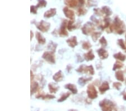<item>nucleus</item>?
<instances>
[{
    "instance_id": "nucleus-6",
    "label": "nucleus",
    "mask_w": 126,
    "mask_h": 111,
    "mask_svg": "<svg viewBox=\"0 0 126 111\" xmlns=\"http://www.w3.org/2000/svg\"><path fill=\"white\" fill-rule=\"evenodd\" d=\"M87 96L91 99L96 98L98 97V92L93 84H89L87 88Z\"/></svg>"
},
{
    "instance_id": "nucleus-14",
    "label": "nucleus",
    "mask_w": 126,
    "mask_h": 111,
    "mask_svg": "<svg viewBox=\"0 0 126 111\" xmlns=\"http://www.w3.org/2000/svg\"><path fill=\"white\" fill-rule=\"evenodd\" d=\"M56 9H50L47 11L44 14V17L45 18H50L53 17L56 15Z\"/></svg>"
},
{
    "instance_id": "nucleus-19",
    "label": "nucleus",
    "mask_w": 126,
    "mask_h": 111,
    "mask_svg": "<svg viewBox=\"0 0 126 111\" xmlns=\"http://www.w3.org/2000/svg\"><path fill=\"white\" fill-rule=\"evenodd\" d=\"M35 37H36V39L38 41V43L40 44H44L46 42V40L45 38L41 35V34L39 32H36V34H35Z\"/></svg>"
},
{
    "instance_id": "nucleus-40",
    "label": "nucleus",
    "mask_w": 126,
    "mask_h": 111,
    "mask_svg": "<svg viewBox=\"0 0 126 111\" xmlns=\"http://www.w3.org/2000/svg\"><path fill=\"white\" fill-rule=\"evenodd\" d=\"M30 73H31V78L30 79H31V81H33V80L34 79V74L32 70L30 71Z\"/></svg>"
},
{
    "instance_id": "nucleus-27",
    "label": "nucleus",
    "mask_w": 126,
    "mask_h": 111,
    "mask_svg": "<svg viewBox=\"0 0 126 111\" xmlns=\"http://www.w3.org/2000/svg\"><path fill=\"white\" fill-rule=\"evenodd\" d=\"M70 95L71 93L68 92H66V93L63 94L61 95V97H60V98L58 99V102H62L66 101V100L70 96Z\"/></svg>"
},
{
    "instance_id": "nucleus-17",
    "label": "nucleus",
    "mask_w": 126,
    "mask_h": 111,
    "mask_svg": "<svg viewBox=\"0 0 126 111\" xmlns=\"http://www.w3.org/2000/svg\"><path fill=\"white\" fill-rule=\"evenodd\" d=\"M78 2L77 0H64V3L66 5L71 8L76 7L78 5Z\"/></svg>"
},
{
    "instance_id": "nucleus-30",
    "label": "nucleus",
    "mask_w": 126,
    "mask_h": 111,
    "mask_svg": "<svg viewBox=\"0 0 126 111\" xmlns=\"http://www.w3.org/2000/svg\"><path fill=\"white\" fill-rule=\"evenodd\" d=\"M123 65L122 62H121L120 61H116V62L115 63L114 65L113 66V70L115 71L117 69H121V68L123 67Z\"/></svg>"
},
{
    "instance_id": "nucleus-37",
    "label": "nucleus",
    "mask_w": 126,
    "mask_h": 111,
    "mask_svg": "<svg viewBox=\"0 0 126 111\" xmlns=\"http://www.w3.org/2000/svg\"><path fill=\"white\" fill-rule=\"evenodd\" d=\"M113 87L115 88L117 90H119L120 88H121V86H122V84H121L120 83H114L113 85Z\"/></svg>"
},
{
    "instance_id": "nucleus-15",
    "label": "nucleus",
    "mask_w": 126,
    "mask_h": 111,
    "mask_svg": "<svg viewBox=\"0 0 126 111\" xmlns=\"http://www.w3.org/2000/svg\"><path fill=\"white\" fill-rule=\"evenodd\" d=\"M64 88H65V89H68L69 90H70L73 94H76L78 92L77 89L76 85H75L74 84H71V83L67 84L64 86Z\"/></svg>"
},
{
    "instance_id": "nucleus-22",
    "label": "nucleus",
    "mask_w": 126,
    "mask_h": 111,
    "mask_svg": "<svg viewBox=\"0 0 126 111\" xmlns=\"http://www.w3.org/2000/svg\"><path fill=\"white\" fill-rule=\"evenodd\" d=\"M74 20H71L70 21H68V24H67V28L68 29V30L70 32H71L72 30H74V29L78 28V27H77L76 25H74L73 23H74Z\"/></svg>"
},
{
    "instance_id": "nucleus-18",
    "label": "nucleus",
    "mask_w": 126,
    "mask_h": 111,
    "mask_svg": "<svg viewBox=\"0 0 126 111\" xmlns=\"http://www.w3.org/2000/svg\"><path fill=\"white\" fill-rule=\"evenodd\" d=\"M84 58H85V60L86 61H92V60H93L95 58V56L94 55V53L93 52V50H92V49L89 51L87 53L84 54Z\"/></svg>"
},
{
    "instance_id": "nucleus-4",
    "label": "nucleus",
    "mask_w": 126,
    "mask_h": 111,
    "mask_svg": "<svg viewBox=\"0 0 126 111\" xmlns=\"http://www.w3.org/2000/svg\"><path fill=\"white\" fill-rule=\"evenodd\" d=\"M42 58L45 60L49 64H54L56 63L54 52H45L43 54Z\"/></svg>"
},
{
    "instance_id": "nucleus-34",
    "label": "nucleus",
    "mask_w": 126,
    "mask_h": 111,
    "mask_svg": "<svg viewBox=\"0 0 126 111\" xmlns=\"http://www.w3.org/2000/svg\"><path fill=\"white\" fill-rule=\"evenodd\" d=\"M99 42L101 44V46H103V47H105V46L107 45V40L105 39V37H101L99 40Z\"/></svg>"
},
{
    "instance_id": "nucleus-32",
    "label": "nucleus",
    "mask_w": 126,
    "mask_h": 111,
    "mask_svg": "<svg viewBox=\"0 0 126 111\" xmlns=\"http://www.w3.org/2000/svg\"><path fill=\"white\" fill-rule=\"evenodd\" d=\"M91 44L89 42H83L82 44V47L84 49H85V50H87V49H90V48L91 47Z\"/></svg>"
},
{
    "instance_id": "nucleus-5",
    "label": "nucleus",
    "mask_w": 126,
    "mask_h": 111,
    "mask_svg": "<svg viewBox=\"0 0 126 111\" xmlns=\"http://www.w3.org/2000/svg\"><path fill=\"white\" fill-rule=\"evenodd\" d=\"M76 71L80 72V73H87V72H89L91 75H93L95 74L94 70V68L92 65L87 66L85 65H82L80 66L79 69H77Z\"/></svg>"
},
{
    "instance_id": "nucleus-33",
    "label": "nucleus",
    "mask_w": 126,
    "mask_h": 111,
    "mask_svg": "<svg viewBox=\"0 0 126 111\" xmlns=\"http://www.w3.org/2000/svg\"><path fill=\"white\" fill-rule=\"evenodd\" d=\"M118 45H119L120 47H121V48L124 49V50H125L126 51V47L125 46V44H124L123 41V39H119L118 41Z\"/></svg>"
},
{
    "instance_id": "nucleus-10",
    "label": "nucleus",
    "mask_w": 126,
    "mask_h": 111,
    "mask_svg": "<svg viewBox=\"0 0 126 111\" xmlns=\"http://www.w3.org/2000/svg\"><path fill=\"white\" fill-rule=\"evenodd\" d=\"M66 42L68 44V45L70 47L72 48H75L78 44L77 41V37L76 36L71 37L70 38L67 40Z\"/></svg>"
},
{
    "instance_id": "nucleus-38",
    "label": "nucleus",
    "mask_w": 126,
    "mask_h": 111,
    "mask_svg": "<svg viewBox=\"0 0 126 111\" xmlns=\"http://www.w3.org/2000/svg\"><path fill=\"white\" fill-rule=\"evenodd\" d=\"M54 98H55L54 95H50V94H47L45 95V97H44V99H54Z\"/></svg>"
},
{
    "instance_id": "nucleus-25",
    "label": "nucleus",
    "mask_w": 126,
    "mask_h": 111,
    "mask_svg": "<svg viewBox=\"0 0 126 111\" xmlns=\"http://www.w3.org/2000/svg\"><path fill=\"white\" fill-rule=\"evenodd\" d=\"M102 11L103 14H104L107 16H109L112 15V12L108 6H103L102 7Z\"/></svg>"
},
{
    "instance_id": "nucleus-24",
    "label": "nucleus",
    "mask_w": 126,
    "mask_h": 111,
    "mask_svg": "<svg viewBox=\"0 0 126 111\" xmlns=\"http://www.w3.org/2000/svg\"><path fill=\"white\" fill-rule=\"evenodd\" d=\"M116 78L118 80L121 81H124V75L123 72L122 71L119 70L116 72Z\"/></svg>"
},
{
    "instance_id": "nucleus-2",
    "label": "nucleus",
    "mask_w": 126,
    "mask_h": 111,
    "mask_svg": "<svg viewBox=\"0 0 126 111\" xmlns=\"http://www.w3.org/2000/svg\"><path fill=\"white\" fill-rule=\"evenodd\" d=\"M99 106L103 111H112L116 109L114 103L109 100L104 99L99 103Z\"/></svg>"
},
{
    "instance_id": "nucleus-41",
    "label": "nucleus",
    "mask_w": 126,
    "mask_h": 111,
    "mask_svg": "<svg viewBox=\"0 0 126 111\" xmlns=\"http://www.w3.org/2000/svg\"><path fill=\"white\" fill-rule=\"evenodd\" d=\"M78 1H79V2L81 5H84V3H85V1H84V0H78Z\"/></svg>"
},
{
    "instance_id": "nucleus-13",
    "label": "nucleus",
    "mask_w": 126,
    "mask_h": 111,
    "mask_svg": "<svg viewBox=\"0 0 126 111\" xmlns=\"http://www.w3.org/2000/svg\"><path fill=\"white\" fill-rule=\"evenodd\" d=\"M110 88L109 85V83L107 81H104V83H103V84L101 85V86H99V92H100L101 94H104L106 91L109 90Z\"/></svg>"
},
{
    "instance_id": "nucleus-11",
    "label": "nucleus",
    "mask_w": 126,
    "mask_h": 111,
    "mask_svg": "<svg viewBox=\"0 0 126 111\" xmlns=\"http://www.w3.org/2000/svg\"><path fill=\"white\" fill-rule=\"evenodd\" d=\"M64 78L63 74L62 71L59 70L57 72H56L53 76V79L57 83L60 82L62 81L63 79Z\"/></svg>"
},
{
    "instance_id": "nucleus-42",
    "label": "nucleus",
    "mask_w": 126,
    "mask_h": 111,
    "mask_svg": "<svg viewBox=\"0 0 126 111\" xmlns=\"http://www.w3.org/2000/svg\"><path fill=\"white\" fill-rule=\"evenodd\" d=\"M30 33H31V37H30V40H31V41H32V38H33V36H34L33 33V32H32V30L30 31Z\"/></svg>"
},
{
    "instance_id": "nucleus-21",
    "label": "nucleus",
    "mask_w": 126,
    "mask_h": 111,
    "mask_svg": "<svg viewBox=\"0 0 126 111\" xmlns=\"http://www.w3.org/2000/svg\"><path fill=\"white\" fill-rule=\"evenodd\" d=\"M92 78H83V77H81V78H80L78 80V83L80 85L84 86L86 84V83L88 82V81L91 80Z\"/></svg>"
},
{
    "instance_id": "nucleus-36",
    "label": "nucleus",
    "mask_w": 126,
    "mask_h": 111,
    "mask_svg": "<svg viewBox=\"0 0 126 111\" xmlns=\"http://www.w3.org/2000/svg\"><path fill=\"white\" fill-rule=\"evenodd\" d=\"M94 10L95 14L99 15V16H101V15L103 14V12L102 10H101L99 9H94Z\"/></svg>"
},
{
    "instance_id": "nucleus-29",
    "label": "nucleus",
    "mask_w": 126,
    "mask_h": 111,
    "mask_svg": "<svg viewBox=\"0 0 126 111\" xmlns=\"http://www.w3.org/2000/svg\"><path fill=\"white\" fill-rule=\"evenodd\" d=\"M87 13V10L83 8V7H80L78 9L77 11V14L79 16H82V15H85Z\"/></svg>"
},
{
    "instance_id": "nucleus-31",
    "label": "nucleus",
    "mask_w": 126,
    "mask_h": 111,
    "mask_svg": "<svg viewBox=\"0 0 126 111\" xmlns=\"http://www.w3.org/2000/svg\"><path fill=\"white\" fill-rule=\"evenodd\" d=\"M101 35V33L100 32H94V33H92L91 37L94 42H96L97 40L99 39L100 36Z\"/></svg>"
},
{
    "instance_id": "nucleus-45",
    "label": "nucleus",
    "mask_w": 126,
    "mask_h": 111,
    "mask_svg": "<svg viewBox=\"0 0 126 111\" xmlns=\"http://www.w3.org/2000/svg\"></svg>"
},
{
    "instance_id": "nucleus-39",
    "label": "nucleus",
    "mask_w": 126,
    "mask_h": 111,
    "mask_svg": "<svg viewBox=\"0 0 126 111\" xmlns=\"http://www.w3.org/2000/svg\"><path fill=\"white\" fill-rule=\"evenodd\" d=\"M83 61H84V60H83L82 58H81L80 56H78V57H77V61L79 62H83Z\"/></svg>"
},
{
    "instance_id": "nucleus-8",
    "label": "nucleus",
    "mask_w": 126,
    "mask_h": 111,
    "mask_svg": "<svg viewBox=\"0 0 126 111\" xmlns=\"http://www.w3.org/2000/svg\"><path fill=\"white\" fill-rule=\"evenodd\" d=\"M68 21L67 20H63L62 21V24H61V28L58 30V34L61 37H65L68 36V34L67 31L66 30V28L67 27V24H68Z\"/></svg>"
},
{
    "instance_id": "nucleus-12",
    "label": "nucleus",
    "mask_w": 126,
    "mask_h": 111,
    "mask_svg": "<svg viewBox=\"0 0 126 111\" xmlns=\"http://www.w3.org/2000/svg\"><path fill=\"white\" fill-rule=\"evenodd\" d=\"M97 52L99 57L100 58L101 60L106 59V58H108V57L109 56V54L108 53V52L103 48H100L98 49Z\"/></svg>"
},
{
    "instance_id": "nucleus-16",
    "label": "nucleus",
    "mask_w": 126,
    "mask_h": 111,
    "mask_svg": "<svg viewBox=\"0 0 126 111\" xmlns=\"http://www.w3.org/2000/svg\"><path fill=\"white\" fill-rule=\"evenodd\" d=\"M48 88L50 93H56L59 87L55 83H51L48 84Z\"/></svg>"
},
{
    "instance_id": "nucleus-1",
    "label": "nucleus",
    "mask_w": 126,
    "mask_h": 111,
    "mask_svg": "<svg viewBox=\"0 0 126 111\" xmlns=\"http://www.w3.org/2000/svg\"><path fill=\"white\" fill-rule=\"evenodd\" d=\"M113 30H116V33L118 34H122L125 31V25L122 20H120L118 17H116L112 24Z\"/></svg>"
},
{
    "instance_id": "nucleus-9",
    "label": "nucleus",
    "mask_w": 126,
    "mask_h": 111,
    "mask_svg": "<svg viewBox=\"0 0 126 111\" xmlns=\"http://www.w3.org/2000/svg\"><path fill=\"white\" fill-rule=\"evenodd\" d=\"M63 11L64 14L66 18L72 20H74L75 18V12L72 10L69 9L68 7H64L63 9Z\"/></svg>"
},
{
    "instance_id": "nucleus-23",
    "label": "nucleus",
    "mask_w": 126,
    "mask_h": 111,
    "mask_svg": "<svg viewBox=\"0 0 126 111\" xmlns=\"http://www.w3.org/2000/svg\"><path fill=\"white\" fill-rule=\"evenodd\" d=\"M57 47V44L56 43H54L52 41H50L48 45V48L53 52H56Z\"/></svg>"
},
{
    "instance_id": "nucleus-43",
    "label": "nucleus",
    "mask_w": 126,
    "mask_h": 111,
    "mask_svg": "<svg viewBox=\"0 0 126 111\" xmlns=\"http://www.w3.org/2000/svg\"><path fill=\"white\" fill-rule=\"evenodd\" d=\"M123 99L126 101V92L123 94Z\"/></svg>"
},
{
    "instance_id": "nucleus-35",
    "label": "nucleus",
    "mask_w": 126,
    "mask_h": 111,
    "mask_svg": "<svg viewBox=\"0 0 126 111\" xmlns=\"http://www.w3.org/2000/svg\"><path fill=\"white\" fill-rule=\"evenodd\" d=\"M37 10L38 7H36V6H30V12H31V13H33L34 14H37Z\"/></svg>"
},
{
    "instance_id": "nucleus-26",
    "label": "nucleus",
    "mask_w": 126,
    "mask_h": 111,
    "mask_svg": "<svg viewBox=\"0 0 126 111\" xmlns=\"http://www.w3.org/2000/svg\"><path fill=\"white\" fill-rule=\"evenodd\" d=\"M114 57L116 58V59L120 60V61H124L126 58V56L124 55L123 54H122V53H121V52L115 54V55H114Z\"/></svg>"
},
{
    "instance_id": "nucleus-44",
    "label": "nucleus",
    "mask_w": 126,
    "mask_h": 111,
    "mask_svg": "<svg viewBox=\"0 0 126 111\" xmlns=\"http://www.w3.org/2000/svg\"></svg>"
},
{
    "instance_id": "nucleus-7",
    "label": "nucleus",
    "mask_w": 126,
    "mask_h": 111,
    "mask_svg": "<svg viewBox=\"0 0 126 111\" xmlns=\"http://www.w3.org/2000/svg\"><path fill=\"white\" fill-rule=\"evenodd\" d=\"M95 30L94 25L90 22H87L84 24L82 28V32L84 35H88L93 33V32Z\"/></svg>"
},
{
    "instance_id": "nucleus-3",
    "label": "nucleus",
    "mask_w": 126,
    "mask_h": 111,
    "mask_svg": "<svg viewBox=\"0 0 126 111\" xmlns=\"http://www.w3.org/2000/svg\"><path fill=\"white\" fill-rule=\"evenodd\" d=\"M36 25V27L41 32H47L50 30V23L46 22L44 20H41L39 23H35Z\"/></svg>"
},
{
    "instance_id": "nucleus-28",
    "label": "nucleus",
    "mask_w": 126,
    "mask_h": 111,
    "mask_svg": "<svg viewBox=\"0 0 126 111\" xmlns=\"http://www.w3.org/2000/svg\"><path fill=\"white\" fill-rule=\"evenodd\" d=\"M47 2L45 0H38V4L36 5V7H45L47 6Z\"/></svg>"
},
{
    "instance_id": "nucleus-20",
    "label": "nucleus",
    "mask_w": 126,
    "mask_h": 111,
    "mask_svg": "<svg viewBox=\"0 0 126 111\" xmlns=\"http://www.w3.org/2000/svg\"><path fill=\"white\" fill-rule=\"evenodd\" d=\"M39 88V84L36 81H32L31 83V95L33 94L34 93L36 92Z\"/></svg>"
}]
</instances>
